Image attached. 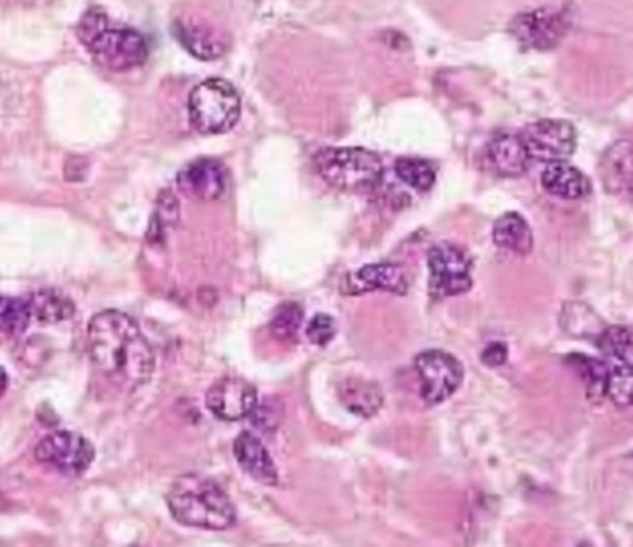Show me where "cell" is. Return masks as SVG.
I'll return each mask as SVG.
<instances>
[{
	"mask_svg": "<svg viewBox=\"0 0 633 547\" xmlns=\"http://www.w3.org/2000/svg\"><path fill=\"white\" fill-rule=\"evenodd\" d=\"M91 361L110 381L121 387L147 383L156 367L153 346L139 324L123 311L96 313L87 326Z\"/></svg>",
	"mask_w": 633,
	"mask_h": 547,
	"instance_id": "6da1fadb",
	"label": "cell"
},
{
	"mask_svg": "<svg viewBox=\"0 0 633 547\" xmlns=\"http://www.w3.org/2000/svg\"><path fill=\"white\" fill-rule=\"evenodd\" d=\"M76 35L84 43L96 65L125 73L147 62V40L137 30L110 21L101 8H91L76 27Z\"/></svg>",
	"mask_w": 633,
	"mask_h": 547,
	"instance_id": "7a4b0ae2",
	"label": "cell"
},
{
	"mask_svg": "<svg viewBox=\"0 0 633 547\" xmlns=\"http://www.w3.org/2000/svg\"><path fill=\"white\" fill-rule=\"evenodd\" d=\"M167 505L173 518L187 527L225 530L236 524V508L227 492L204 475L187 474L176 481Z\"/></svg>",
	"mask_w": 633,
	"mask_h": 547,
	"instance_id": "3957f363",
	"label": "cell"
},
{
	"mask_svg": "<svg viewBox=\"0 0 633 547\" xmlns=\"http://www.w3.org/2000/svg\"><path fill=\"white\" fill-rule=\"evenodd\" d=\"M187 112L191 126L198 134H225L238 125L241 98L236 87L227 80H204L191 91Z\"/></svg>",
	"mask_w": 633,
	"mask_h": 547,
	"instance_id": "277c9868",
	"label": "cell"
},
{
	"mask_svg": "<svg viewBox=\"0 0 633 547\" xmlns=\"http://www.w3.org/2000/svg\"><path fill=\"white\" fill-rule=\"evenodd\" d=\"M316 170L330 186L343 191H367L378 186L384 165L367 148H326L316 156Z\"/></svg>",
	"mask_w": 633,
	"mask_h": 547,
	"instance_id": "5b68a950",
	"label": "cell"
},
{
	"mask_svg": "<svg viewBox=\"0 0 633 547\" xmlns=\"http://www.w3.org/2000/svg\"><path fill=\"white\" fill-rule=\"evenodd\" d=\"M35 459L58 474L80 477L95 461V448L82 434L56 431L41 439Z\"/></svg>",
	"mask_w": 633,
	"mask_h": 547,
	"instance_id": "8992f818",
	"label": "cell"
},
{
	"mask_svg": "<svg viewBox=\"0 0 633 547\" xmlns=\"http://www.w3.org/2000/svg\"><path fill=\"white\" fill-rule=\"evenodd\" d=\"M421 378V395L428 406H439L459 389L464 381V367L447 351H423L415 359Z\"/></svg>",
	"mask_w": 633,
	"mask_h": 547,
	"instance_id": "52a82bcc",
	"label": "cell"
},
{
	"mask_svg": "<svg viewBox=\"0 0 633 547\" xmlns=\"http://www.w3.org/2000/svg\"><path fill=\"white\" fill-rule=\"evenodd\" d=\"M530 158L554 164L567 161L577 152V128L563 119H541L528 125L520 134Z\"/></svg>",
	"mask_w": 633,
	"mask_h": 547,
	"instance_id": "ba28073f",
	"label": "cell"
},
{
	"mask_svg": "<svg viewBox=\"0 0 633 547\" xmlns=\"http://www.w3.org/2000/svg\"><path fill=\"white\" fill-rule=\"evenodd\" d=\"M430 269V294L434 298L458 296L473 287L470 260L464 250L454 244L442 243L428 254Z\"/></svg>",
	"mask_w": 633,
	"mask_h": 547,
	"instance_id": "9c48e42d",
	"label": "cell"
},
{
	"mask_svg": "<svg viewBox=\"0 0 633 547\" xmlns=\"http://www.w3.org/2000/svg\"><path fill=\"white\" fill-rule=\"evenodd\" d=\"M569 30L565 12L552 8H539L533 12L520 13L509 24V32L520 45L536 51L554 49Z\"/></svg>",
	"mask_w": 633,
	"mask_h": 547,
	"instance_id": "30bf717a",
	"label": "cell"
},
{
	"mask_svg": "<svg viewBox=\"0 0 633 547\" xmlns=\"http://www.w3.org/2000/svg\"><path fill=\"white\" fill-rule=\"evenodd\" d=\"M206 406L219 420L238 422L256 411L258 395L245 379L222 378L208 390Z\"/></svg>",
	"mask_w": 633,
	"mask_h": 547,
	"instance_id": "8fae6325",
	"label": "cell"
},
{
	"mask_svg": "<svg viewBox=\"0 0 633 547\" xmlns=\"http://www.w3.org/2000/svg\"><path fill=\"white\" fill-rule=\"evenodd\" d=\"M178 187L195 200H217L227 191L228 172L217 159H195L180 170Z\"/></svg>",
	"mask_w": 633,
	"mask_h": 547,
	"instance_id": "7c38bea8",
	"label": "cell"
},
{
	"mask_svg": "<svg viewBox=\"0 0 633 547\" xmlns=\"http://www.w3.org/2000/svg\"><path fill=\"white\" fill-rule=\"evenodd\" d=\"M175 35L191 56L204 60V62L221 57L228 49L227 35L200 19L176 21Z\"/></svg>",
	"mask_w": 633,
	"mask_h": 547,
	"instance_id": "4fadbf2b",
	"label": "cell"
},
{
	"mask_svg": "<svg viewBox=\"0 0 633 547\" xmlns=\"http://www.w3.org/2000/svg\"><path fill=\"white\" fill-rule=\"evenodd\" d=\"M234 455L245 474L263 485L274 486L278 483L277 464L271 453L267 452L263 442L256 434L245 431L234 442Z\"/></svg>",
	"mask_w": 633,
	"mask_h": 547,
	"instance_id": "5bb4252c",
	"label": "cell"
},
{
	"mask_svg": "<svg viewBox=\"0 0 633 547\" xmlns=\"http://www.w3.org/2000/svg\"><path fill=\"white\" fill-rule=\"evenodd\" d=\"M544 191L561 200H582L593 192V183L582 170L567 161L547 164L541 172Z\"/></svg>",
	"mask_w": 633,
	"mask_h": 547,
	"instance_id": "9a60e30c",
	"label": "cell"
},
{
	"mask_svg": "<svg viewBox=\"0 0 633 547\" xmlns=\"http://www.w3.org/2000/svg\"><path fill=\"white\" fill-rule=\"evenodd\" d=\"M487 159L498 175L519 178L530 167V154L526 150L522 137L513 134H498L487 145Z\"/></svg>",
	"mask_w": 633,
	"mask_h": 547,
	"instance_id": "2e32d148",
	"label": "cell"
},
{
	"mask_svg": "<svg viewBox=\"0 0 633 547\" xmlns=\"http://www.w3.org/2000/svg\"><path fill=\"white\" fill-rule=\"evenodd\" d=\"M338 395L346 411H351L356 417H374L384 403V395L378 385L360 378L345 379L340 385Z\"/></svg>",
	"mask_w": 633,
	"mask_h": 547,
	"instance_id": "e0dca14e",
	"label": "cell"
},
{
	"mask_svg": "<svg viewBox=\"0 0 633 547\" xmlns=\"http://www.w3.org/2000/svg\"><path fill=\"white\" fill-rule=\"evenodd\" d=\"M492 241L498 249L513 254H530L533 249V233L525 217L519 213H504L492 227Z\"/></svg>",
	"mask_w": 633,
	"mask_h": 547,
	"instance_id": "ac0fdd59",
	"label": "cell"
},
{
	"mask_svg": "<svg viewBox=\"0 0 633 547\" xmlns=\"http://www.w3.org/2000/svg\"><path fill=\"white\" fill-rule=\"evenodd\" d=\"M354 285L357 291H387L393 294L407 293V277L401 266L393 263H376V265L363 266L354 276Z\"/></svg>",
	"mask_w": 633,
	"mask_h": 547,
	"instance_id": "d6986e66",
	"label": "cell"
},
{
	"mask_svg": "<svg viewBox=\"0 0 633 547\" xmlns=\"http://www.w3.org/2000/svg\"><path fill=\"white\" fill-rule=\"evenodd\" d=\"M560 324L567 335L574 339L596 340L605 329V322L599 313L583 302H569L563 305Z\"/></svg>",
	"mask_w": 633,
	"mask_h": 547,
	"instance_id": "ffe728a7",
	"label": "cell"
},
{
	"mask_svg": "<svg viewBox=\"0 0 633 547\" xmlns=\"http://www.w3.org/2000/svg\"><path fill=\"white\" fill-rule=\"evenodd\" d=\"M29 299L34 320L41 324H58L74 315L73 302L52 288H43L38 293L29 294Z\"/></svg>",
	"mask_w": 633,
	"mask_h": 547,
	"instance_id": "44dd1931",
	"label": "cell"
},
{
	"mask_svg": "<svg viewBox=\"0 0 633 547\" xmlns=\"http://www.w3.org/2000/svg\"><path fill=\"white\" fill-rule=\"evenodd\" d=\"M32 322L35 320L29 296L24 298L0 296V335L19 337L29 332Z\"/></svg>",
	"mask_w": 633,
	"mask_h": 547,
	"instance_id": "7402d4cb",
	"label": "cell"
},
{
	"mask_svg": "<svg viewBox=\"0 0 633 547\" xmlns=\"http://www.w3.org/2000/svg\"><path fill=\"white\" fill-rule=\"evenodd\" d=\"M594 343L604 356L633 368V327L605 326Z\"/></svg>",
	"mask_w": 633,
	"mask_h": 547,
	"instance_id": "603a6c76",
	"label": "cell"
},
{
	"mask_svg": "<svg viewBox=\"0 0 633 547\" xmlns=\"http://www.w3.org/2000/svg\"><path fill=\"white\" fill-rule=\"evenodd\" d=\"M567 362H572L578 368V372L582 376L588 387L589 400H602L605 396V383H608V374L610 367L600 359L585 357L582 354H572Z\"/></svg>",
	"mask_w": 633,
	"mask_h": 547,
	"instance_id": "cb8c5ba5",
	"label": "cell"
},
{
	"mask_svg": "<svg viewBox=\"0 0 633 547\" xmlns=\"http://www.w3.org/2000/svg\"><path fill=\"white\" fill-rule=\"evenodd\" d=\"M395 172L398 176V180L404 181L406 186L418 192L430 191L434 183H436V169L425 159H396Z\"/></svg>",
	"mask_w": 633,
	"mask_h": 547,
	"instance_id": "d4e9b609",
	"label": "cell"
},
{
	"mask_svg": "<svg viewBox=\"0 0 633 547\" xmlns=\"http://www.w3.org/2000/svg\"><path fill=\"white\" fill-rule=\"evenodd\" d=\"M605 396L615 406L633 407V368L626 365L610 367L608 383H605Z\"/></svg>",
	"mask_w": 633,
	"mask_h": 547,
	"instance_id": "484cf974",
	"label": "cell"
},
{
	"mask_svg": "<svg viewBox=\"0 0 633 547\" xmlns=\"http://www.w3.org/2000/svg\"><path fill=\"white\" fill-rule=\"evenodd\" d=\"M302 320H304L302 307L294 302H286L272 315V335L278 339H293L294 335L299 334Z\"/></svg>",
	"mask_w": 633,
	"mask_h": 547,
	"instance_id": "4316f807",
	"label": "cell"
},
{
	"mask_svg": "<svg viewBox=\"0 0 633 547\" xmlns=\"http://www.w3.org/2000/svg\"><path fill=\"white\" fill-rule=\"evenodd\" d=\"M178 221V200L170 191L162 192L158 200V209L153 219V230H156V238H159L167 228L175 227Z\"/></svg>",
	"mask_w": 633,
	"mask_h": 547,
	"instance_id": "83f0119b",
	"label": "cell"
},
{
	"mask_svg": "<svg viewBox=\"0 0 633 547\" xmlns=\"http://www.w3.org/2000/svg\"><path fill=\"white\" fill-rule=\"evenodd\" d=\"M338 326L335 320L329 315H316L311 318L310 324L305 327V337L311 345L326 346L330 340L334 339Z\"/></svg>",
	"mask_w": 633,
	"mask_h": 547,
	"instance_id": "f1b7e54d",
	"label": "cell"
},
{
	"mask_svg": "<svg viewBox=\"0 0 633 547\" xmlns=\"http://www.w3.org/2000/svg\"><path fill=\"white\" fill-rule=\"evenodd\" d=\"M481 361L486 362L487 367H500L508 361V348L502 343H492L481 354Z\"/></svg>",
	"mask_w": 633,
	"mask_h": 547,
	"instance_id": "f546056e",
	"label": "cell"
},
{
	"mask_svg": "<svg viewBox=\"0 0 633 547\" xmlns=\"http://www.w3.org/2000/svg\"><path fill=\"white\" fill-rule=\"evenodd\" d=\"M8 389V374L4 368L0 367V398L4 396Z\"/></svg>",
	"mask_w": 633,
	"mask_h": 547,
	"instance_id": "4dcf8cb0",
	"label": "cell"
},
{
	"mask_svg": "<svg viewBox=\"0 0 633 547\" xmlns=\"http://www.w3.org/2000/svg\"><path fill=\"white\" fill-rule=\"evenodd\" d=\"M627 192H630V197H632L633 200V172L627 176Z\"/></svg>",
	"mask_w": 633,
	"mask_h": 547,
	"instance_id": "1f68e13d",
	"label": "cell"
}]
</instances>
